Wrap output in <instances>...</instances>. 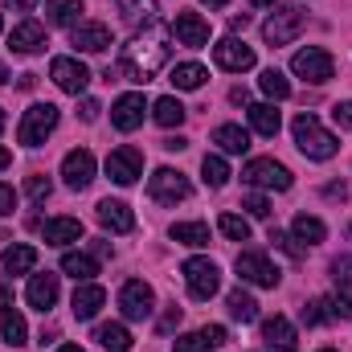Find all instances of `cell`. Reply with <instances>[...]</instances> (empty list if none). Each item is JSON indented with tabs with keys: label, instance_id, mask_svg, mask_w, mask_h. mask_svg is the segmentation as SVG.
Segmentation results:
<instances>
[{
	"label": "cell",
	"instance_id": "obj_1",
	"mask_svg": "<svg viewBox=\"0 0 352 352\" xmlns=\"http://www.w3.org/2000/svg\"><path fill=\"white\" fill-rule=\"evenodd\" d=\"M168 62V45L160 37H135L123 45L119 66H107V78H127V82H152L160 74V66Z\"/></svg>",
	"mask_w": 352,
	"mask_h": 352
},
{
	"label": "cell",
	"instance_id": "obj_2",
	"mask_svg": "<svg viewBox=\"0 0 352 352\" xmlns=\"http://www.w3.org/2000/svg\"><path fill=\"white\" fill-rule=\"evenodd\" d=\"M291 131H295V144H299V152H303L307 160H332V156L340 152V140H336L332 131H324V127H320V119H316L311 111L295 115Z\"/></svg>",
	"mask_w": 352,
	"mask_h": 352
},
{
	"label": "cell",
	"instance_id": "obj_3",
	"mask_svg": "<svg viewBox=\"0 0 352 352\" xmlns=\"http://www.w3.org/2000/svg\"><path fill=\"white\" fill-rule=\"evenodd\" d=\"M58 107L54 102H33L29 111H25V119H21V127H16V140L25 144V148H41L45 144V135L58 127Z\"/></svg>",
	"mask_w": 352,
	"mask_h": 352
},
{
	"label": "cell",
	"instance_id": "obj_4",
	"mask_svg": "<svg viewBox=\"0 0 352 352\" xmlns=\"http://www.w3.org/2000/svg\"><path fill=\"white\" fill-rule=\"evenodd\" d=\"M291 70H295L303 82H316V87H324V82L336 74V62H332V54H328V50H320V45H307V50H299V54L291 58Z\"/></svg>",
	"mask_w": 352,
	"mask_h": 352
},
{
	"label": "cell",
	"instance_id": "obj_5",
	"mask_svg": "<svg viewBox=\"0 0 352 352\" xmlns=\"http://www.w3.org/2000/svg\"><path fill=\"white\" fill-rule=\"evenodd\" d=\"M303 29H307V12L291 4V8H278V12L266 21V25H263V37L270 41V45H291Z\"/></svg>",
	"mask_w": 352,
	"mask_h": 352
},
{
	"label": "cell",
	"instance_id": "obj_6",
	"mask_svg": "<svg viewBox=\"0 0 352 352\" xmlns=\"http://www.w3.org/2000/svg\"><path fill=\"white\" fill-rule=\"evenodd\" d=\"M180 270H184V283H188V295H192V299H213V295H217V287H221L217 263H209V258H188Z\"/></svg>",
	"mask_w": 352,
	"mask_h": 352
},
{
	"label": "cell",
	"instance_id": "obj_7",
	"mask_svg": "<svg viewBox=\"0 0 352 352\" xmlns=\"http://www.w3.org/2000/svg\"><path fill=\"white\" fill-rule=\"evenodd\" d=\"M148 197H152L156 205H176V201H184V197H188V176L176 173V168H156L152 180H148Z\"/></svg>",
	"mask_w": 352,
	"mask_h": 352
},
{
	"label": "cell",
	"instance_id": "obj_8",
	"mask_svg": "<svg viewBox=\"0 0 352 352\" xmlns=\"http://www.w3.org/2000/svg\"><path fill=\"white\" fill-rule=\"evenodd\" d=\"M246 184H258V188H274V192H287L291 188V168L278 164V160H250L242 168Z\"/></svg>",
	"mask_w": 352,
	"mask_h": 352
},
{
	"label": "cell",
	"instance_id": "obj_9",
	"mask_svg": "<svg viewBox=\"0 0 352 352\" xmlns=\"http://www.w3.org/2000/svg\"><path fill=\"white\" fill-rule=\"evenodd\" d=\"M144 173V152L135 148V144H123V148H115L111 156H107V176L115 180V184H135Z\"/></svg>",
	"mask_w": 352,
	"mask_h": 352
},
{
	"label": "cell",
	"instance_id": "obj_10",
	"mask_svg": "<svg viewBox=\"0 0 352 352\" xmlns=\"http://www.w3.org/2000/svg\"><path fill=\"white\" fill-rule=\"evenodd\" d=\"M234 266H238V274H242L246 283H254V287H278V278H283L278 266L270 263L263 250H242Z\"/></svg>",
	"mask_w": 352,
	"mask_h": 352
},
{
	"label": "cell",
	"instance_id": "obj_11",
	"mask_svg": "<svg viewBox=\"0 0 352 352\" xmlns=\"http://www.w3.org/2000/svg\"><path fill=\"white\" fill-rule=\"evenodd\" d=\"M213 62L221 70H230V74H242V70H254V50L246 41H238V37H226V41L213 45Z\"/></svg>",
	"mask_w": 352,
	"mask_h": 352
},
{
	"label": "cell",
	"instance_id": "obj_12",
	"mask_svg": "<svg viewBox=\"0 0 352 352\" xmlns=\"http://www.w3.org/2000/svg\"><path fill=\"white\" fill-rule=\"evenodd\" d=\"M152 303H156V295H152V287H148L144 278L123 283V291H119V307H123L127 320H148V316H152Z\"/></svg>",
	"mask_w": 352,
	"mask_h": 352
},
{
	"label": "cell",
	"instance_id": "obj_13",
	"mask_svg": "<svg viewBox=\"0 0 352 352\" xmlns=\"http://www.w3.org/2000/svg\"><path fill=\"white\" fill-rule=\"evenodd\" d=\"M50 78L66 90V94H82L90 87V70L82 62H74V58H54L50 62Z\"/></svg>",
	"mask_w": 352,
	"mask_h": 352
},
{
	"label": "cell",
	"instance_id": "obj_14",
	"mask_svg": "<svg viewBox=\"0 0 352 352\" xmlns=\"http://www.w3.org/2000/svg\"><path fill=\"white\" fill-rule=\"evenodd\" d=\"M173 33H176V41H180V45H188V50H201V45L209 41V21H205L201 12H176Z\"/></svg>",
	"mask_w": 352,
	"mask_h": 352
},
{
	"label": "cell",
	"instance_id": "obj_15",
	"mask_svg": "<svg viewBox=\"0 0 352 352\" xmlns=\"http://www.w3.org/2000/svg\"><path fill=\"white\" fill-rule=\"evenodd\" d=\"M62 180H66L70 188H87L90 180H94V156H90L87 148L66 152V160H62Z\"/></svg>",
	"mask_w": 352,
	"mask_h": 352
},
{
	"label": "cell",
	"instance_id": "obj_16",
	"mask_svg": "<svg viewBox=\"0 0 352 352\" xmlns=\"http://www.w3.org/2000/svg\"><path fill=\"white\" fill-rule=\"evenodd\" d=\"M144 111H148L144 94H123V98H115V107H111V123H115L119 131H135V127L144 123Z\"/></svg>",
	"mask_w": 352,
	"mask_h": 352
},
{
	"label": "cell",
	"instance_id": "obj_17",
	"mask_svg": "<svg viewBox=\"0 0 352 352\" xmlns=\"http://www.w3.org/2000/svg\"><path fill=\"white\" fill-rule=\"evenodd\" d=\"M8 50L12 54H41L45 50V29L37 21H21L12 33H8Z\"/></svg>",
	"mask_w": 352,
	"mask_h": 352
},
{
	"label": "cell",
	"instance_id": "obj_18",
	"mask_svg": "<svg viewBox=\"0 0 352 352\" xmlns=\"http://www.w3.org/2000/svg\"><path fill=\"white\" fill-rule=\"evenodd\" d=\"M25 299H29V307H37V311H50L54 303H58V274H33L29 278V287H25Z\"/></svg>",
	"mask_w": 352,
	"mask_h": 352
},
{
	"label": "cell",
	"instance_id": "obj_19",
	"mask_svg": "<svg viewBox=\"0 0 352 352\" xmlns=\"http://www.w3.org/2000/svg\"><path fill=\"white\" fill-rule=\"evenodd\" d=\"M74 50H82V54H102L107 45H111V29L102 25V21H87V25H74Z\"/></svg>",
	"mask_w": 352,
	"mask_h": 352
},
{
	"label": "cell",
	"instance_id": "obj_20",
	"mask_svg": "<svg viewBox=\"0 0 352 352\" xmlns=\"http://www.w3.org/2000/svg\"><path fill=\"white\" fill-rule=\"evenodd\" d=\"M263 340L270 344V349H278V352H295L299 349L295 328H291L287 316H270V320H263Z\"/></svg>",
	"mask_w": 352,
	"mask_h": 352
},
{
	"label": "cell",
	"instance_id": "obj_21",
	"mask_svg": "<svg viewBox=\"0 0 352 352\" xmlns=\"http://www.w3.org/2000/svg\"><path fill=\"white\" fill-rule=\"evenodd\" d=\"M98 221L107 226V230H115V234H131L135 230V213L123 205V201H98Z\"/></svg>",
	"mask_w": 352,
	"mask_h": 352
},
{
	"label": "cell",
	"instance_id": "obj_22",
	"mask_svg": "<svg viewBox=\"0 0 352 352\" xmlns=\"http://www.w3.org/2000/svg\"><path fill=\"white\" fill-rule=\"evenodd\" d=\"M82 12H87L82 0H45V21L58 29H74L82 21Z\"/></svg>",
	"mask_w": 352,
	"mask_h": 352
},
{
	"label": "cell",
	"instance_id": "obj_23",
	"mask_svg": "<svg viewBox=\"0 0 352 352\" xmlns=\"http://www.w3.org/2000/svg\"><path fill=\"white\" fill-rule=\"evenodd\" d=\"M41 234H45L50 246H70V242L82 238V221L78 217H54V221L41 226Z\"/></svg>",
	"mask_w": 352,
	"mask_h": 352
},
{
	"label": "cell",
	"instance_id": "obj_24",
	"mask_svg": "<svg viewBox=\"0 0 352 352\" xmlns=\"http://www.w3.org/2000/svg\"><path fill=\"white\" fill-rule=\"evenodd\" d=\"M102 303H107V291H102V287H94V283H82V287L74 291V299H70V307H74V316H78V320H94Z\"/></svg>",
	"mask_w": 352,
	"mask_h": 352
},
{
	"label": "cell",
	"instance_id": "obj_25",
	"mask_svg": "<svg viewBox=\"0 0 352 352\" xmlns=\"http://www.w3.org/2000/svg\"><path fill=\"white\" fill-rule=\"evenodd\" d=\"M213 144H217L221 152H230V156H242V152L250 148V135H246L238 123H221V127H213Z\"/></svg>",
	"mask_w": 352,
	"mask_h": 352
},
{
	"label": "cell",
	"instance_id": "obj_26",
	"mask_svg": "<svg viewBox=\"0 0 352 352\" xmlns=\"http://www.w3.org/2000/svg\"><path fill=\"white\" fill-rule=\"evenodd\" d=\"M205 78H209V70L197 66V62H180V66H173V74H168V82H173L176 90H201Z\"/></svg>",
	"mask_w": 352,
	"mask_h": 352
},
{
	"label": "cell",
	"instance_id": "obj_27",
	"mask_svg": "<svg viewBox=\"0 0 352 352\" xmlns=\"http://www.w3.org/2000/svg\"><path fill=\"white\" fill-rule=\"evenodd\" d=\"M250 127H254L258 135H266V140H274L278 127H283V119H278V111H274L270 102H254V107H250Z\"/></svg>",
	"mask_w": 352,
	"mask_h": 352
},
{
	"label": "cell",
	"instance_id": "obj_28",
	"mask_svg": "<svg viewBox=\"0 0 352 352\" xmlns=\"http://www.w3.org/2000/svg\"><path fill=\"white\" fill-rule=\"evenodd\" d=\"M33 266H37V250H33V246H12V250L0 254V270H4V274H25V270H33Z\"/></svg>",
	"mask_w": 352,
	"mask_h": 352
},
{
	"label": "cell",
	"instance_id": "obj_29",
	"mask_svg": "<svg viewBox=\"0 0 352 352\" xmlns=\"http://www.w3.org/2000/svg\"><path fill=\"white\" fill-rule=\"evenodd\" d=\"M291 230H295V242H303V246H320V242L328 238V226H324L320 217H307V213H299Z\"/></svg>",
	"mask_w": 352,
	"mask_h": 352
},
{
	"label": "cell",
	"instance_id": "obj_30",
	"mask_svg": "<svg viewBox=\"0 0 352 352\" xmlns=\"http://www.w3.org/2000/svg\"><path fill=\"white\" fill-rule=\"evenodd\" d=\"M184 107H180V98H173V94H164V98H156L152 102V119L160 123V127H180L184 123Z\"/></svg>",
	"mask_w": 352,
	"mask_h": 352
},
{
	"label": "cell",
	"instance_id": "obj_31",
	"mask_svg": "<svg viewBox=\"0 0 352 352\" xmlns=\"http://www.w3.org/2000/svg\"><path fill=\"white\" fill-rule=\"evenodd\" d=\"M94 340H98L107 352H127V349H131V332H127L123 324H98Z\"/></svg>",
	"mask_w": 352,
	"mask_h": 352
},
{
	"label": "cell",
	"instance_id": "obj_32",
	"mask_svg": "<svg viewBox=\"0 0 352 352\" xmlns=\"http://www.w3.org/2000/svg\"><path fill=\"white\" fill-rule=\"evenodd\" d=\"M226 307H230V316H234L238 324H254V320H258V303H254V295H246L242 287H238V291H230Z\"/></svg>",
	"mask_w": 352,
	"mask_h": 352
},
{
	"label": "cell",
	"instance_id": "obj_33",
	"mask_svg": "<svg viewBox=\"0 0 352 352\" xmlns=\"http://www.w3.org/2000/svg\"><path fill=\"white\" fill-rule=\"evenodd\" d=\"M119 12H123V21L127 25H152L156 21V0H119Z\"/></svg>",
	"mask_w": 352,
	"mask_h": 352
},
{
	"label": "cell",
	"instance_id": "obj_34",
	"mask_svg": "<svg viewBox=\"0 0 352 352\" xmlns=\"http://www.w3.org/2000/svg\"><path fill=\"white\" fill-rule=\"evenodd\" d=\"M62 270H66L70 278H78V283H90V278L98 274V258H90V254H78V250H74V254L62 258Z\"/></svg>",
	"mask_w": 352,
	"mask_h": 352
},
{
	"label": "cell",
	"instance_id": "obj_35",
	"mask_svg": "<svg viewBox=\"0 0 352 352\" xmlns=\"http://www.w3.org/2000/svg\"><path fill=\"white\" fill-rule=\"evenodd\" d=\"M173 238L184 242V246H209V226L205 221H176Z\"/></svg>",
	"mask_w": 352,
	"mask_h": 352
},
{
	"label": "cell",
	"instance_id": "obj_36",
	"mask_svg": "<svg viewBox=\"0 0 352 352\" xmlns=\"http://www.w3.org/2000/svg\"><path fill=\"white\" fill-rule=\"evenodd\" d=\"M0 336H4V344H12V349L25 344V336H29V332H25V320H21L16 311H0Z\"/></svg>",
	"mask_w": 352,
	"mask_h": 352
},
{
	"label": "cell",
	"instance_id": "obj_37",
	"mask_svg": "<svg viewBox=\"0 0 352 352\" xmlns=\"http://www.w3.org/2000/svg\"><path fill=\"white\" fill-rule=\"evenodd\" d=\"M201 176H205L209 188H221V184L230 180V164H226L221 156H205V160H201Z\"/></svg>",
	"mask_w": 352,
	"mask_h": 352
},
{
	"label": "cell",
	"instance_id": "obj_38",
	"mask_svg": "<svg viewBox=\"0 0 352 352\" xmlns=\"http://www.w3.org/2000/svg\"><path fill=\"white\" fill-rule=\"evenodd\" d=\"M336 316H332V299H311V303H303V324L307 328H316V324H332Z\"/></svg>",
	"mask_w": 352,
	"mask_h": 352
},
{
	"label": "cell",
	"instance_id": "obj_39",
	"mask_svg": "<svg viewBox=\"0 0 352 352\" xmlns=\"http://www.w3.org/2000/svg\"><path fill=\"white\" fill-rule=\"evenodd\" d=\"M217 226H221V234H226L230 242H246V238H250V221H246V217H238V213H221V221H217Z\"/></svg>",
	"mask_w": 352,
	"mask_h": 352
},
{
	"label": "cell",
	"instance_id": "obj_40",
	"mask_svg": "<svg viewBox=\"0 0 352 352\" xmlns=\"http://www.w3.org/2000/svg\"><path fill=\"white\" fill-rule=\"evenodd\" d=\"M258 87H263V94H270V98H287V94H291V82L283 78V70H263Z\"/></svg>",
	"mask_w": 352,
	"mask_h": 352
},
{
	"label": "cell",
	"instance_id": "obj_41",
	"mask_svg": "<svg viewBox=\"0 0 352 352\" xmlns=\"http://www.w3.org/2000/svg\"><path fill=\"white\" fill-rule=\"evenodd\" d=\"M173 352H213V344H209L205 332H188V336H176L173 340Z\"/></svg>",
	"mask_w": 352,
	"mask_h": 352
},
{
	"label": "cell",
	"instance_id": "obj_42",
	"mask_svg": "<svg viewBox=\"0 0 352 352\" xmlns=\"http://www.w3.org/2000/svg\"><path fill=\"white\" fill-rule=\"evenodd\" d=\"M332 278H336V295H352V258H336L332 263Z\"/></svg>",
	"mask_w": 352,
	"mask_h": 352
},
{
	"label": "cell",
	"instance_id": "obj_43",
	"mask_svg": "<svg viewBox=\"0 0 352 352\" xmlns=\"http://www.w3.org/2000/svg\"><path fill=\"white\" fill-rule=\"evenodd\" d=\"M50 188H54V184H50V176H41V173L25 176V192H29L33 201H45V197H50Z\"/></svg>",
	"mask_w": 352,
	"mask_h": 352
},
{
	"label": "cell",
	"instance_id": "obj_44",
	"mask_svg": "<svg viewBox=\"0 0 352 352\" xmlns=\"http://www.w3.org/2000/svg\"><path fill=\"white\" fill-rule=\"evenodd\" d=\"M270 242H274L278 250H287L291 258H303V254H307V246H299L295 238H287V234H278V230H270Z\"/></svg>",
	"mask_w": 352,
	"mask_h": 352
},
{
	"label": "cell",
	"instance_id": "obj_45",
	"mask_svg": "<svg viewBox=\"0 0 352 352\" xmlns=\"http://www.w3.org/2000/svg\"><path fill=\"white\" fill-rule=\"evenodd\" d=\"M242 205H246V209H250L254 217H270V201H266L263 192H250V197H246Z\"/></svg>",
	"mask_w": 352,
	"mask_h": 352
},
{
	"label": "cell",
	"instance_id": "obj_46",
	"mask_svg": "<svg viewBox=\"0 0 352 352\" xmlns=\"http://www.w3.org/2000/svg\"><path fill=\"white\" fill-rule=\"evenodd\" d=\"M332 119H336L340 127H352V98H349V102H336V107H332Z\"/></svg>",
	"mask_w": 352,
	"mask_h": 352
},
{
	"label": "cell",
	"instance_id": "obj_47",
	"mask_svg": "<svg viewBox=\"0 0 352 352\" xmlns=\"http://www.w3.org/2000/svg\"><path fill=\"white\" fill-rule=\"evenodd\" d=\"M12 205H16V192H12L8 184H0V217H8V213H12Z\"/></svg>",
	"mask_w": 352,
	"mask_h": 352
},
{
	"label": "cell",
	"instance_id": "obj_48",
	"mask_svg": "<svg viewBox=\"0 0 352 352\" xmlns=\"http://www.w3.org/2000/svg\"><path fill=\"white\" fill-rule=\"evenodd\" d=\"M201 332L209 336V344H213V349H217V344H226V328H221V324H209V328H201Z\"/></svg>",
	"mask_w": 352,
	"mask_h": 352
},
{
	"label": "cell",
	"instance_id": "obj_49",
	"mask_svg": "<svg viewBox=\"0 0 352 352\" xmlns=\"http://www.w3.org/2000/svg\"><path fill=\"white\" fill-rule=\"evenodd\" d=\"M176 324H180V307H176V303H173V307H168V316L160 320V332H173Z\"/></svg>",
	"mask_w": 352,
	"mask_h": 352
},
{
	"label": "cell",
	"instance_id": "obj_50",
	"mask_svg": "<svg viewBox=\"0 0 352 352\" xmlns=\"http://www.w3.org/2000/svg\"><path fill=\"white\" fill-rule=\"evenodd\" d=\"M0 4H4V8H12V12H33V4H37V0H0Z\"/></svg>",
	"mask_w": 352,
	"mask_h": 352
},
{
	"label": "cell",
	"instance_id": "obj_51",
	"mask_svg": "<svg viewBox=\"0 0 352 352\" xmlns=\"http://www.w3.org/2000/svg\"><path fill=\"white\" fill-rule=\"evenodd\" d=\"M324 197H328V201H344V197H349V188H344V184H328V188H324Z\"/></svg>",
	"mask_w": 352,
	"mask_h": 352
},
{
	"label": "cell",
	"instance_id": "obj_52",
	"mask_svg": "<svg viewBox=\"0 0 352 352\" xmlns=\"http://www.w3.org/2000/svg\"><path fill=\"white\" fill-rule=\"evenodd\" d=\"M98 111H102V107H98L94 98H87V102H82V119H87V123H94V119H98Z\"/></svg>",
	"mask_w": 352,
	"mask_h": 352
},
{
	"label": "cell",
	"instance_id": "obj_53",
	"mask_svg": "<svg viewBox=\"0 0 352 352\" xmlns=\"http://www.w3.org/2000/svg\"><path fill=\"white\" fill-rule=\"evenodd\" d=\"M230 102H250V90H246V87H234V90H230Z\"/></svg>",
	"mask_w": 352,
	"mask_h": 352
},
{
	"label": "cell",
	"instance_id": "obj_54",
	"mask_svg": "<svg viewBox=\"0 0 352 352\" xmlns=\"http://www.w3.org/2000/svg\"><path fill=\"white\" fill-rule=\"evenodd\" d=\"M160 148H168V152H184V148H188V140H180V135H176V140H164Z\"/></svg>",
	"mask_w": 352,
	"mask_h": 352
},
{
	"label": "cell",
	"instance_id": "obj_55",
	"mask_svg": "<svg viewBox=\"0 0 352 352\" xmlns=\"http://www.w3.org/2000/svg\"><path fill=\"white\" fill-rule=\"evenodd\" d=\"M12 307V295H8V287H0V311H8Z\"/></svg>",
	"mask_w": 352,
	"mask_h": 352
},
{
	"label": "cell",
	"instance_id": "obj_56",
	"mask_svg": "<svg viewBox=\"0 0 352 352\" xmlns=\"http://www.w3.org/2000/svg\"><path fill=\"white\" fill-rule=\"evenodd\" d=\"M8 164H12V152H8V148H0V173H4Z\"/></svg>",
	"mask_w": 352,
	"mask_h": 352
},
{
	"label": "cell",
	"instance_id": "obj_57",
	"mask_svg": "<svg viewBox=\"0 0 352 352\" xmlns=\"http://www.w3.org/2000/svg\"><path fill=\"white\" fill-rule=\"evenodd\" d=\"M205 4H209V8H226L230 0H205Z\"/></svg>",
	"mask_w": 352,
	"mask_h": 352
},
{
	"label": "cell",
	"instance_id": "obj_58",
	"mask_svg": "<svg viewBox=\"0 0 352 352\" xmlns=\"http://www.w3.org/2000/svg\"><path fill=\"white\" fill-rule=\"evenodd\" d=\"M4 82H8V70H4V62H0V87H4Z\"/></svg>",
	"mask_w": 352,
	"mask_h": 352
},
{
	"label": "cell",
	"instance_id": "obj_59",
	"mask_svg": "<svg viewBox=\"0 0 352 352\" xmlns=\"http://www.w3.org/2000/svg\"><path fill=\"white\" fill-rule=\"evenodd\" d=\"M58 352H82V349H78V344H62Z\"/></svg>",
	"mask_w": 352,
	"mask_h": 352
},
{
	"label": "cell",
	"instance_id": "obj_60",
	"mask_svg": "<svg viewBox=\"0 0 352 352\" xmlns=\"http://www.w3.org/2000/svg\"><path fill=\"white\" fill-rule=\"evenodd\" d=\"M250 4H274V0H250Z\"/></svg>",
	"mask_w": 352,
	"mask_h": 352
},
{
	"label": "cell",
	"instance_id": "obj_61",
	"mask_svg": "<svg viewBox=\"0 0 352 352\" xmlns=\"http://www.w3.org/2000/svg\"><path fill=\"white\" fill-rule=\"evenodd\" d=\"M0 131H4V111H0Z\"/></svg>",
	"mask_w": 352,
	"mask_h": 352
},
{
	"label": "cell",
	"instance_id": "obj_62",
	"mask_svg": "<svg viewBox=\"0 0 352 352\" xmlns=\"http://www.w3.org/2000/svg\"><path fill=\"white\" fill-rule=\"evenodd\" d=\"M0 29H4V21H0Z\"/></svg>",
	"mask_w": 352,
	"mask_h": 352
},
{
	"label": "cell",
	"instance_id": "obj_63",
	"mask_svg": "<svg viewBox=\"0 0 352 352\" xmlns=\"http://www.w3.org/2000/svg\"><path fill=\"white\" fill-rule=\"evenodd\" d=\"M324 352H332V349H324Z\"/></svg>",
	"mask_w": 352,
	"mask_h": 352
}]
</instances>
